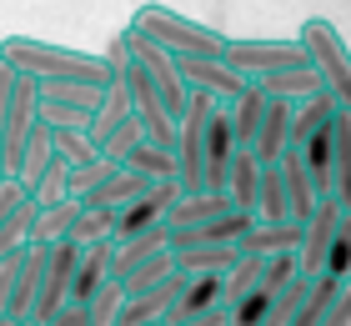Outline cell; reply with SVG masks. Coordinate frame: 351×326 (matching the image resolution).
Wrapping results in <instances>:
<instances>
[{
    "label": "cell",
    "mask_w": 351,
    "mask_h": 326,
    "mask_svg": "<svg viewBox=\"0 0 351 326\" xmlns=\"http://www.w3.org/2000/svg\"><path fill=\"white\" fill-rule=\"evenodd\" d=\"M0 56L15 65V75L30 80H86V86H106L110 71L101 56L71 51V45H51V40H30V36H5Z\"/></svg>",
    "instance_id": "cell-1"
},
{
    "label": "cell",
    "mask_w": 351,
    "mask_h": 326,
    "mask_svg": "<svg viewBox=\"0 0 351 326\" xmlns=\"http://www.w3.org/2000/svg\"><path fill=\"white\" fill-rule=\"evenodd\" d=\"M131 30L151 36V40L161 45V51H171L176 60L226 56V40H231V36H221V30H211V25H196V21H186V15L166 10V5H141L136 21H131Z\"/></svg>",
    "instance_id": "cell-2"
},
{
    "label": "cell",
    "mask_w": 351,
    "mask_h": 326,
    "mask_svg": "<svg viewBox=\"0 0 351 326\" xmlns=\"http://www.w3.org/2000/svg\"><path fill=\"white\" fill-rule=\"evenodd\" d=\"M296 40H301V51H306V60L322 71L326 91L337 95V106L351 110V45L341 40V30L331 21H322V15H311Z\"/></svg>",
    "instance_id": "cell-3"
},
{
    "label": "cell",
    "mask_w": 351,
    "mask_h": 326,
    "mask_svg": "<svg viewBox=\"0 0 351 326\" xmlns=\"http://www.w3.org/2000/svg\"><path fill=\"white\" fill-rule=\"evenodd\" d=\"M216 106H221V101L191 91V101H186V110H181V136H176V181H181L186 196L206 191V126H211Z\"/></svg>",
    "instance_id": "cell-4"
},
{
    "label": "cell",
    "mask_w": 351,
    "mask_h": 326,
    "mask_svg": "<svg viewBox=\"0 0 351 326\" xmlns=\"http://www.w3.org/2000/svg\"><path fill=\"white\" fill-rule=\"evenodd\" d=\"M125 45H131V60L146 71V80L156 86V95L166 101V110H171V116H181L186 101H191V91L181 80V60H176L171 51H161L151 36H141V30H125Z\"/></svg>",
    "instance_id": "cell-5"
},
{
    "label": "cell",
    "mask_w": 351,
    "mask_h": 326,
    "mask_svg": "<svg viewBox=\"0 0 351 326\" xmlns=\"http://www.w3.org/2000/svg\"><path fill=\"white\" fill-rule=\"evenodd\" d=\"M75 266H81V246H75V241H56V246H45V276H40V296H36V312H30V326H45L56 312H66V306H71Z\"/></svg>",
    "instance_id": "cell-6"
},
{
    "label": "cell",
    "mask_w": 351,
    "mask_h": 326,
    "mask_svg": "<svg viewBox=\"0 0 351 326\" xmlns=\"http://www.w3.org/2000/svg\"><path fill=\"white\" fill-rule=\"evenodd\" d=\"M181 80H186V91H201V95H211V101H221V106L241 101V95L256 86V80H246L226 56H196V60H181Z\"/></svg>",
    "instance_id": "cell-7"
},
{
    "label": "cell",
    "mask_w": 351,
    "mask_h": 326,
    "mask_svg": "<svg viewBox=\"0 0 351 326\" xmlns=\"http://www.w3.org/2000/svg\"><path fill=\"white\" fill-rule=\"evenodd\" d=\"M226 60H231L246 80H261V75H271V71L301 65V60H306V51H301V40H226Z\"/></svg>",
    "instance_id": "cell-8"
},
{
    "label": "cell",
    "mask_w": 351,
    "mask_h": 326,
    "mask_svg": "<svg viewBox=\"0 0 351 326\" xmlns=\"http://www.w3.org/2000/svg\"><path fill=\"white\" fill-rule=\"evenodd\" d=\"M341 216H346V211H341L337 201H331V196H322V201H316L311 221H306V231H301V251H296V261H301V276H322V266H326V251H331V236H337Z\"/></svg>",
    "instance_id": "cell-9"
},
{
    "label": "cell",
    "mask_w": 351,
    "mask_h": 326,
    "mask_svg": "<svg viewBox=\"0 0 351 326\" xmlns=\"http://www.w3.org/2000/svg\"><path fill=\"white\" fill-rule=\"evenodd\" d=\"M236 151H241V145H236V130H231V110L216 106L211 126H206V191H226Z\"/></svg>",
    "instance_id": "cell-10"
},
{
    "label": "cell",
    "mask_w": 351,
    "mask_h": 326,
    "mask_svg": "<svg viewBox=\"0 0 351 326\" xmlns=\"http://www.w3.org/2000/svg\"><path fill=\"white\" fill-rule=\"evenodd\" d=\"M291 126H296V106L291 101H271V95H266V121L256 130L251 156H256L261 166H276V161L291 151Z\"/></svg>",
    "instance_id": "cell-11"
},
{
    "label": "cell",
    "mask_w": 351,
    "mask_h": 326,
    "mask_svg": "<svg viewBox=\"0 0 351 326\" xmlns=\"http://www.w3.org/2000/svg\"><path fill=\"white\" fill-rule=\"evenodd\" d=\"M256 86L271 95V101H291V106H301V101H311V95H322L326 80H322V71H316L311 60H301V65H286V71L261 75Z\"/></svg>",
    "instance_id": "cell-12"
},
{
    "label": "cell",
    "mask_w": 351,
    "mask_h": 326,
    "mask_svg": "<svg viewBox=\"0 0 351 326\" xmlns=\"http://www.w3.org/2000/svg\"><path fill=\"white\" fill-rule=\"evenodd\" d=\"M221 301H226V276H186V286H181V296H176L166 326L191 321V316H206V312H216Z\"/></svg>",
    "instance_id": "cell-13"
},
{
    "label": "cell",
    "mask_w": 351,
    "mask_h": 326,
    "mask_svg": "<svg viewBox=\"0 0 351 326\" xmlns=\"http://www.w3.org/2000/svg\"><path fill=\"white\" fill-rule=\"evenodd\" d=\"M301 231H306V226H296V221H276V226L256 221L241 241H236V251H241V256H281V251H301Z\"/></svg>",
    "instance_id": "cell-14"
},
{
    "label": "cell",
    "mask_w": 351,
    "mask_h": 326,
    "mask_svg": "<svg viewBox=\"0 0 351 326\" xmlns=\"http://www.w3.org/2000/svg\"><path fill=\"white\" fill-rule=\"evenodd\" d=\"M276 166H281V181H286V206H291V221H296V226H306V221H311V211H316V201H322V196H316V186H311V171L301 166V156H296V151H286Z\"/></svg>",
    "instance_id": "cell-15"
},
{
    "label": "cell",
    "mask_w": 351,
    "mask_h": 326,
    "mask_svg": "<svg viewBox=\"0 0 351 326\" xmlns=\"http://www.w3.org/2000/svg\"><path fill=\"white\" fill-rule=\"evenodd\" d=\"M161 251H171V226H156V231H141V236H131V241H116L110 276H116V281H125L136 266H146V261L161 256Z\"/></svg>",
    "instance_id": "cell-16"
},
{
    "label": "cell",
    "mask_w": 351,
    "mask_h": 326,
    "mask_svg": "<svg viewBox=\"0 0 351 326\" xmlns=\"http://www.w3.org/2000/svg\"><path fill=\"white\" fill-rule=\"evenodd\" d=\"M121 121H131V80H125V71L106 80V95H101V106H95V116H90V141L101 145Z\"/></svg>",
    "instance_id": "cell-17"
},
{
    "label": "cell",
    "mask_w": 351,
    "mask_h": 326,
    "mask_svg": "<svg viewBox=\"0 0 351 326\" xmlns=\"http://www.w3.org/2000/svg\"><path fill=\"white\" fill-rule=\"evenodd\" d=\"M75 216H81V201H56V206H36V221H30V246H56V241L71 236Z\"/></svg>",
    "instance_id": "cell-18"
},
{
    "label": "cell",
    "mask_w": 351,
    "mask_h": 326,
    "mask_svg": "<svg viewBox=\"0 0 351 326\" xmlns=\"http://www.w3.org/2000/svg\"><path fill=\"white\" fill-rule=\"evenodd\" d=\"M236 201L226 191H196V196H181L171 206V226H201V221H216V216H231Z\"/></svg>",
    "instance_id": "cell-19"
},
{
    "label": "cell",
    "mask_w": 351,
    "mask_h": 326,
    "mask_svg": "<svg viewBox=\"0 0 351 326\" xmlns=\"http://www.w3.org/2000/svg\"><path fill=\"white\" fill-rule=\"evenodd\" d=\"M141 191H146V181H141L136 171H125V166H121V171H110V176H106V181L86 196L81 206H95V211H125Z\"/></svg>",
    "instance_id": "cell-20"
},
{
    "label": "cell",
    "mask_w": 351,
    "mask_h": 326,
    "mask_svg": "<svg viewBox=\"0 0 351 326\" xmlns=\"http://www.w3.org/2000/svg\"><path fill=\"white\" fill-rule=\"evenodd\" d=\"M261 161L251 151H236L231 161V176H226V196L236 201V211H256V196H261Z\"/></svg>",
    "instance_id": "cell-21"
},
{
    "label": "cell",
    "mask_w": 351,
    "mask_h": 326,
    "mask_svg": "<svg viewBox=\"0 0 351 326\" xmlns=\"http://www.w3.org/2000/svg\"><path fill=\"white\" fill-rule=\"evenodd\" d=\"M331 201L351 216V110L337 116V156H331Z\"/></svg>",
    "instance_id": "cell-22"
},
{
    "label": "cell",
    "mask_w": 351,
    "mask_h": 326,
    "mask_svg": "<svg viewBox=\"0 0 351 326\" xmlns=\"http://www.w3.org/2000/svg\"><path fill=\"white\" fill-rule=\"evenodd\" d=\"M241 251L236 246H191V251H176V271L181 276H226Z\"/></svg>",
    "instance_id": "cell-23"
},
{
    "label": "cell",
    "mask_w": 351,
    "mask_h": 326,
    "mask_svg": "<svg viewBox=\"0 0 351 326\" xmlns=\"http://www.w3.org/2000/svg\"><path fill=\"white\" fill-rule=\"evenodd\" d=\"M226 110H231L236 145H241V151H251V145H256V130H261V121H266V91H261V86H251L241 101H231Z\"/></svg>",
    "instance_id": "cell-24"
},
{
    "label": "cell",
    "mask_w": 351,
    "mask_h": 326,
    "mask_svg": "<svg viewBox=\"0 0 351 326\" xmlns=\"http://www.w3.org/2000/svg\"><path fill=\"white\" fill-rule=\"evenodd\" d=\"M125 171H136L146 186L156 181H176V151H166V145H151V141H141L131 156H125Z\"/></svg>",
    "instance_id": "cell-25"
},
{
    "label": "cell",
    "mask_w": 351,
    "mask_h": 326,
    "mask_svg": "<svg viewBox=\"0 0 351 326\" xmlns=\"http://www.w3.org/2000/svg\"><path fill=\"white\" fill-rule=\"evenodd\" d=\"M51 161H56V136H51V126H36V130H30V141H25V156H21L15 181L30 191V186H36V176L51 166Z\"/></svg>",
    "instance_id": "cell-26"
},
{
    "label": "cell",
    "mask_w": 351,
    "mask_h": 326,
    "mask_svg": "<svg viewBox=\"0 0 351 326\" xmlns=\"http://www.w3.org/2000/svg\"><path fill=\"white\" fill-rule=\"evenodd\" d=\"M256 221H266V226H276V221H291V206H286V181H281V166H266V171H261Z\"/></svg>",
    "instance_id": "cell-27"
},
{
    "label": "cell",
    "mask_w": 351,
    "mask_h": 326,
    "mask_svg": "<svg viewBox=\"0 0 351 326\" xmlns=\"http://www.w3.org/2000/svg\"><path fill=\"white\" fill-rule=\"evenodd\" d=\"M116 221H121V211H95V206H81V216H75V226H71V236L66 241H75V246H95V241H110L116 236Z\"/></svg>",
    "instance_id": "cell-28"
},
{
    "label": "cell",
    "mask_w": 351,
    "mask_h": 326,
    "mask_svg": "<svg viewBox=\"0 0 351 326\" xmlns=\"http://www.w3.org/2000/svg\"><path fill=\"white\" fill-rule=\"evenodd\" d=\"M66 196H71V161L56 156L51 166L36 176V186H30V201H36V206H56V201H66ZM71 201H75V196H71Z\"/></svg>",
    "instance_id": "cell-29"
},
{
    "label": "cell",
    "mask_w": 351,
    "mask_h": 326,
    "mask_svg": "<svg viewBox=\"0 0 351 326\" xmlns=\"http://www.w3.org/2000/svg\"><path fill=\"white\" fill-rule=\"evenodd\" d=\"M30 221H36V201H30V191H25V201L0 221V261L30 246Z\"/></svg>",
    "instance_id": "cell-30"
},
{
    "label": "cell",
    "mask_w": 351,
    "mask_h": 326,
    "mask_svg": "<svg viewBox=\"0 0 351 326\" xmlns=\"http://www.w3.org/2000/svg\"><path fill=\"white\" fill-rule=\"evenodd\" d=\"M171 276H176V256H171V251H161V256H151L146 266H136L121 286H125V296H146V291H156L161 281H171Z\"/></svg>",
    "instance_id": "cell-31"
},
{
    "label": "cell",
    "mask_w": 351,
    "mask_h": 326,
    "mask_svg": "<svg viewBox=\"0 0 351 326\" xmlns=\"http://www.w3.org/2000/svg\"><path fill=\"white\" fill-rule=\"evenodd\" d=\"M261 271H266V256H241V261H236V266L226 271V301H221V306H226V312H231L236 301H246L251 291H256Z\"/></svg>",
    "instance_id": "cell-32"
},
{
    "label": "cell",
    "mask_w": 351,
    "mask_h": 326,
    "mask_svg": "<svg viewBox=\"0 0 351 326\" xmlns=\"http://www.w3.org/2000/svg\"><path fill=\"white\" fill-rule=\"evenodd\" d=\"M121 306H125V286L110 276V281L90 296V306H86V316H90V326H116L121 321Z\"/></svg>",
    "instance_id": "cell-33"
},
{
    "label": "cell",
    "mask_w": 351,
    "mask_h": 326,
    "mask_svg": "<svg viewBox=\"0 0 351 326\" xmlns=\"http://www.w3.org/2000/svg\"><path fill=\"white\" fill-rule=\"evenodd\" d=\"M322 276H331V281H351V216H341L337 236H331V251H326Z\"/></svg>",
    "instance_id": "cell-34"
},
{
    "label": "cell",
    "mask_w": 351,
    "mask_h": 326,
    "mask_svg": "<svg viewBox=\"0 0 351 326\" xmlns=\"http://www.w3.org/2000/svg\"><path fill=\"white\" fill-rule=\"evenodd\" d=\"M141 141H146V130H141V121L131 116V121H121V126L101 141V156H106V161H116V166H125V156H131Z\"/></svg>",
    "instance_id": "cell-35"
},
{
    "label": "cell",
    "mask_w": 351,
    "mask_h": 326,
    "mask_svg": "<svg viewBox=\"0 0 351 326\" xmlns=\"http://www.w3.org/2000/svg\"><path fill=\"white\" fill-rule=\"evenodd\" d=\"M56 136V156H66L71 166H90L101 156V145L90 141V130H51Z\"/></svg>",
    "instance_id": "cell-36"
},
{
    "label": "cell",
    "mask_w": 351,
    "mask_h": 326,
    "mask_svg": "<svg viewBox=\"0 0 351 326\" xmlns=\"http://www.w3.org/2000/svg\"><path fill=\"white\" fill-rule=\"evenodd\" d=\"M110 171H121V166H116V161H106V156H95L90 166H71V196H75V201H86Z\"/></svg>",
    "instance_id": "cell-37"
},
{
    "label": "cell",
    "mask_w": 351,
    "mask_h": 326,
    "mask_svg": "<svg viewBox=\"0 0 351 326\" xmlns=\"http://www.w3.org/2000/svg\"><path fill=\"white\" fill-rule=\"evenodd\" d=\"M10 86H15V65L0 56V181H10L5 176V106H10Z\"/></svg>",
    "instance_id": "cell-38"
},
{
    "label": "cell",
    "mask_w": 351,
    "mask_h": 326,
    "mask_svg": "<svg viewBox=\"0 0 351 326\" xmlns=\"http://www.w3.org/2000/svg\"><path fill=\"white\" fill-rule=\"evenodd\" d=\"M21 256L25 251H15V256L0 261V316L10 312V291H15V276H21Z\"/></svg>",
    "instance_id": "cell-39"
},
{
    "label": "cell",
    "mask_w": 351,
    "mask_h": 326,
    "mask_svg": "<svg viewBox=\"0 0 351 326\" xmlns=\"http://www.w3.org/2000/svg\"><path fill=\"white\" fill-rule=\"evenodd\" d=\"M322 326H351V281L337 291V296H331V306H326Z\"/></svg>",
    "instance_id": "cell-40"
},
{
    "label": "cell",
    "mask_w": 351,
    "mask_h": 326,
    "mask_svg": "<svg viewBox=\"0 0 351 326\" xmlns=\"http://www.w3.org/2000/svg\"><path fill=\"white\" fill-rule=\"evenodd\" d=\"M101 60H106V71H110V75H121V71H131V45H125V30H121V36H116V40H110V51H106Z\"/></svg>",
    "instance_id": "cell-41"
},
{
    "label": "cell",
    "mask_w": 351,
    "mask_h": 326,
    "mask_svg": "<svg viewBox=\"0 0 351 326\" xmlns=\"http://www.w3.org/2000/svg\"><path fill=\"white\" fill-rule=\"evenodd\" d=\"M21 201H25V186L15 181V176H10V181H0V221H5V216H10V211L21 206Z\"/></svg>",
    "instance_id": "cell-42"
},
{
    "label": "cell",
    "mask_w": 351,
    "mask_h": 326,
    "mask_svg": "<svg viewBox=\"0 0 351 326\" xmlns=\"http://www.w3.org/2000/svg\"><path fill=\"white\" fill-rule=\"evenodd\" d=\"M45 326H90V316H86V306H66V312H56Z\"/></svg>",
    "instance_id": "cell-43"
},
{
    "label": "cell",
    "mask_w": 351,
    "mask_h": 326,
    "mask_svg": "<svg viewBox=\"0 0 351 326\" xmlns=\"http://www.w3.org/2000/svg\"><path fill=\"white\" fill-rule=\"evenodd\" d=\"M176 326H231V316H226V306H216V312L191 316V321H176Z\"/></svg>",
    "instance_id": "cell-44"
},
{
    "label": "cell",
    "mask_w": 351,
    "mask_h": 326,
    "mask_svg": "<svg viewBox=\"0 0 351 326\" xmlns=\"http://www.w3.org/2000/svg\"><path fill=\"white\" fill-rule=\"evenodd\" d=\"M161 326H166V321H161Z\"/></svg>",
    "instance_id": "cell-45"
}]
</instances>
